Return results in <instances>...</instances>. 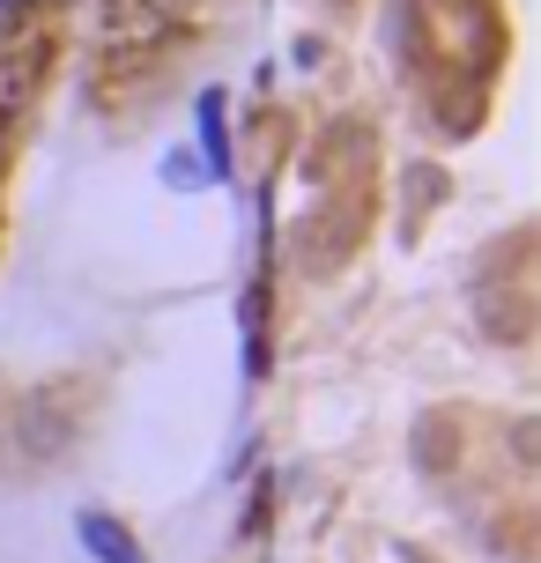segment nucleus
Returning <instances> with one entry per match:
<instances>
[{"mask_svg":"<svg viewBox=\"0 0 541 563\" xmlns=\"http://www.w3.org/2000/svg\"><path fill=\"white\" fill-rule=\"evenodd\" d=\"M194 156H200V170H208V186H230L238 178V156H230V97L223 89H200L194 97Z\"/></svg>","mask_w":541,"mask_h":563,"instance_id":"1","label":"nucleus"},{"mask_svg":"<svg viewBox=\"0 0 541 563\" xmlns=\"http://www.w3.org/2000/svg\"><path fill=\"white\" fill-rule=\"evenodd\" d=\"M164 186H172V194H208V170H200V156L194 148H186V141H178V148H164Z\"/></svg>","mask_w":541,"mask_h":563,"instance_id":"3","label":"nucleus"},{"mask_svg":"<svg viewBox=\"0 0 541 563\" xmlns=\"http://www.w3.org/2000/svg\"><path fill=\"white\" fill-rule=\"evenodd\" d=\"M75 541H82L97 563H148V549L119 527L112 511H75Z\"/></svg>","mask_w":541,"mask_h":563,"instance_id":"2","label":"nucleus"},{"mask_svg":"<svg viewBox=\"0 0 541 563\" xmlns=\"http://www.w3.org/2000/svg\"><path fill=\"white\" fill-rule=\"evenodd\" d=\"M23 15H30V0H0V45L15 37V23H23Z\"/></svg>","mask_w":541,"mask_h":563,"instance_id":"4","label":"nucleus"}]
</instances>
